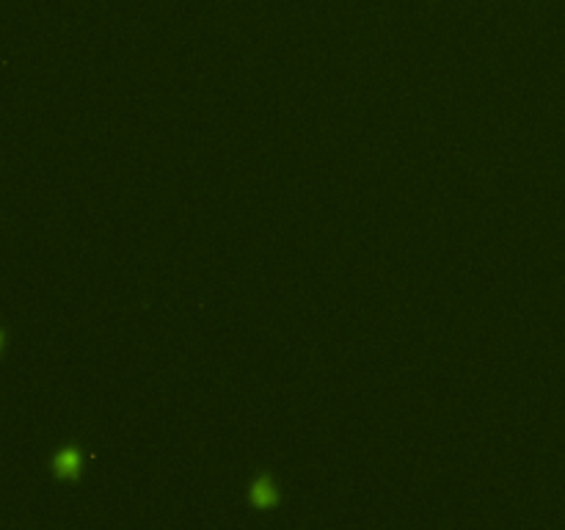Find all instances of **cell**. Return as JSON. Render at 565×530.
I'll return each mask as SVG.
<instances>
[{"mask_svg":"<svg viewBox=\"0 0 565 530\" xmlns=\"http://www.w3.org/2000/svg\"><path fill=\"white\" fill-rule=\"evenodd\" d=\"M53 472L58 481H78L81 472H83V453L78 445H66L61 447L56 456H53Z\"/></svg>","mask_w":565,"mask_h":530,"instance_id":"obj_1","label":"cell"},{"mask_svg":"<svg viewBox=\"0 0 565 530\" xmlns=\"http://www.w3.org/2000/svg\"><path fill=\"white\" fill-rule=\"evenodd\" d=\"M3 342H6V329H0V351H3Z\"/></svg>","mask_w":565,"mask_h":530,"instance_id":"obj_3","label":"cell"},{"mask_svg":"<svg viewBox=\"0 0 565 530\" xmlns=\"http://www.w3.org/2000/svg\"><path fill=\"white\" fill-rule=\"evenodd\" d=\"M279 500H281V494H279V489H276L271 475H265V472L256 475L252 489H249V503H252L254 509H259V511L276 509Z\"/></svg>","mask_w":565,"mask_h":530,"instance_id":"obj_2","label":"cell"}]
</instances>
